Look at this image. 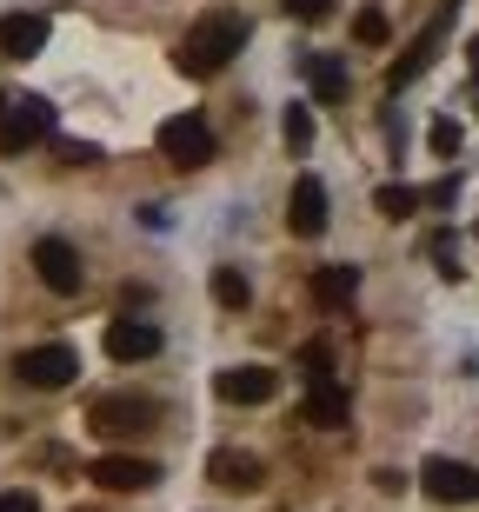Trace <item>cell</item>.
<instances>
[{
  "label": "cell",
  "mask_w": 479,
  "mask_h": 512,
  "mask_svg": "<svg viewBox=\"0 0 479 512\" xmlns=\"http://www.w3.org/2000/svg\"><path fill=\"white\" fill-rule=\"evenodd\" d=\"M60 160H67V167H94L100 147H87V140H60Z\"/></svg>",
  "instance_id": "obj_24"
},
{
  "label": "cell",
  "mask_w": 479,
  "mask_h": 512,
  "mask_svg": "<svg viewBox=\"0 0 479 512\" xmlns=\"http://www.w3.org/2000/svg\"><path fill=\"white\" fill-rule=\"evenodd\" d=\"M160 419V406L147 393H100L94 406H87V426L94 433H147Z\"/></svg>",
  "instance_id": "obj_2"
},
{
  "label": "cell",
  "mask_w": 479,
  "mask_h": 512,
  "mask_svg": "<svg viewBox=\"0 0 479 512\" xmlns=\"http://www.w3.org/2000/svg\"><path fill=\"white\" fill-rule=\"evenodd\" d=\"M160 353V326L154 320H114L107 326V360H120V366H140V360H154Z\"/></svg>",
  "instance_id": "obj_10"
},
{
  "label": "cell",
  "mask_w": 479,
  "mask_h": 512,
  "mask_svg": "<svg viewBox=\"0 0 479 512\" xmlns=\"http://www.w3.org/2000/svg\"><path fill=\"white\" fill-rule=\"evenodd\" d=\"M440 40H446V14L433 20V27H426V34L413 40V54H406L400 67H393V87H406L413 74H426V67H433V54H440Z\"/></svg>",
  "instance_id": "obj_16"
},
{
  "label": "cell",
  "mask_w": 479,
  "mask_h": 512,
  "mask_svg": "<svg viewBox=\"0 0 479 512\" xmlns=\"http://www.w3.org/2000/svg\"><path fill=\"white\" fill-rule=\"evenodd\" d=\"M420 493L440 499V506H473L479 499V466H466V459H426Z\"/></svg>",
  "instance_id": "obj_6"
},
{
  "label": "cell",
  "mask_w": 479,
  "mask_h": 512,
  "mask_svg": "<svg viewBox=\"0 0 479 512\" xmlns=\"http://www.w3.org/2000/svg\"><path fill=\"white\" fill-rule=\"evenodd\" d=\"M0 114H7V94H0Z\"/></svg>",
  "instance_id": "obj_27"
},
{
  "label": "cell",
  "mask_w": 479,
  "mask_h": 512,
  "mask_svg": "<svg viewBox=\"0 0 479 512\" xmlns=\"http://www.w3.org/2000/svg\"><path fill=\"white\" fill-rule=\"evenodd\" d=\"M14 373H20V386H40V393H60V386L80 373V353L74 346H60V340H47V346H27L14 360Z\"/></svg>",
  "instance_id": "obj_3"
},
{
  "label": "cell",
  "mask_w": 479,
  "mask_h": 512,
  "mask_svg": "<svg viewBox=\"0 0 479 512\" xmlns=\"http://www.w3.org/2000/svg\"><path fill=\"white\" fill-rule=\"evenodd\" d=\"M307 147H313V114L300 100V107H287V153H307Z\"/></svg>",
  "instance_id": "obj_20"
},
{
  "label": "cell",
  "mask_w": 479,
  "mask_h": 512,
  "mask_svg": "<svg viewBox=\"0 0 479 512\" xmlns=\"http://www.w3.org/2000/svg\"><path fill=\"white\" fill-rule=\"evenodd\" d=\"M386 34H393V27H386V14H373V7H366V14H353V40H360V47H386Z\"/></svg>",
  "instance_id": "obj_21"
},
{
  "label": "cell",
  "mask_w": 479,
  "mask_h": 512,
  "mask_svg": "<svg viewBox=\"0 0 479 512\" xmlns=\"http://www.w3.org/2000/svg\"><path fill=\"white\" fill-rule=\"evenodd\" d=\"M207 479H213V486H227V493H253V486L267 479V466H260L253 453H233V446H220V453L207 459Z\"/></svg>",
  "instance_id": "obj_12"
},
{
  "label": "cell",
  "mask_w": 479,
  "mask_h": 512,
  "mask_svg": "<svg viewBox=\"0 0 479 512\" xmlns=\"http://www.w3.org/2000/svg\"><path fill=\"white\" fill-rule=\"evenodd\" d=\"M247 14H233V7H220V14H207L200 20V27H193L187 34V47H180V67H187V74H220V67H227L233 54H240V47H247Z\"/></svg>",
  "instance_id": "obj_1"
},
{
  "label": "cell",
  "mask_w": 479,
  "mask_h": 512,
  "mask_svg": "<svg viewBox=\"0 0 479 512\" xmlns=\"http://www.w3.org/2000/svg\"><path fill=\"white\" fill-rule=\"evenodd\" d=\"M47 47V14H0V54L7 60H34Z\"/></svg>",
  "instance_id": "obj_13"
},
{
  "label": "cell",
  "mask_w": 479,
  "mask_h": 512,
  "mask_svg": "<svg viewBox=\"0 0 479 512\" xmlns=\"http://www.w3.org/2000/svg\"><path fill=\"white\" fill-rule=\"evenodd\" d=\"M47 133H54V107L40 94L7 100V114H0V153H27L34 140H47Z\"/></svg>",
  "instance_id": "obj_4"
},
{
  "label": "cell",
  "mask_w": 479,
  "mask_h": 512,
  "mask_svg": "<svg viewBox=\"0 0 479 512\" xmlns=\"http://www.w3.org/2000/svg\"><path fill=\"white\" fill-rule=\"evenodd\" d=\"M346 413H353V406H346V393L333 380H313L307 399H300V426H326V433H333V426H346Z\"/></svg>",
  "instance_id": "obj_14"
},
{
  "label": "cell",
  "mask_w": 479,
  "mask_h": 512,
  "mask_svg": "<svg viewBox=\"0 0 479 512\" xmlns=\"http://www.w3.org/2000/svg\"><path fill=\"white\" fill-rule=\"evenodd\" d=\"M287 227L300 233V240H320V233H326V180H320V173H300V180H293Z\"/></svg>",
  "instance_id": "obj_9"
},
{
  "label": "cell",
  "mask_w": 479,
  "mask_h": 512,
  "mask_svg": "<svg viewBox=\"0 0 479 512\" xmlns=\"http://www.w3.org/2000/svg\"><path fill=\"white\" fill-rule=\"evenodd\" d=\"M34 273L54 286V293H80V286H87V266H80V253L67 247V240H54V233H47V240H34Z\"/></svg>",
  "instance_id": "obj_8"
},
{
  "label": "cell",
  "mask_w": 479,
  "mask_h": 512,
  "mask_svg": "<svg viewBox=\"0 0 479 512\" xmlns=\"http://www.w3.org/2000/svg\"><path fill=\"white\" fill-rule=\"evenodd\" d=\"M293 20H307V27H320V20H333V0H280Z\"/></svg>",
  "instance_id": "obj_22"
},
{
  "label": "cell",
  "mask_w": 479,
  "mask_h": 512,
  "mask_svg": "<svg viewBox=\"0 0 479 512\" xmlns=\"http://www.w3.org/2000/svg\"><path fill=\"white\" fill-rule=\"evenodd\" d=\"M466 54H473V67H479V40H473V47H466Z\"/></svg>",
  "instance_id": "obj_26"
},
{
  "label": "cell",
  "mask_w": 479,
  "mask_h": 512,
  "mask_svg": "<svg viewBox=\"0 0 479 512\" xmlns=\"http://www.w3.org/2000/svg\"><path fill=\"white\" fill-rule=\"evenodd\" d=\"M426 140H433V153H440V160H453V153H460V127H453V120H433V133H426Z\"/></svg>",
  "instance_id": "obj_23"
},
{
  "label": "cell",
  "mask_w": 479,
  "mask_h": 512,
  "mask_svg": "<svg viewBox=\"0 0 479 512\" xmlns=\"http://www.w3.org/2000/svg\"><path fill=\"white\" fill-rule=\"evenodd\" d=\"M0 512H40L34 493H0Z\"/></svg>",
  "instance_id": "obj_25"
},
{
  "label": "cell",
  "mask_w": 479,
  "mask_h": 512,
  "mask_svg": "<svg viewBox=\"0 0 479 512\" xmlns=\"http://www.w3.org/2000/svg\"><path fill=\"white\" fill-rule=\"evenodd\" d=\"M94 486H107V493H140V486H154L160 479V466L154 459H127V453H107V459H94Z\"/></svg>",
  "instance_id": "obj_11"
},
{
  "label": "cell",
  "mask_w": 479,
  "mask_h": 512,
  "mask_svg": "<svg viewBox=\"0 0 479 512\" xmlns=\"http://www.w3.org/2000/svg\"><path fill=\"white\" fill-rule=\"evenodd\" d=\"M313 300H320L326 313L353 306L360 300V266H320V273H313Z\"/></svg>",
  "instance_id": "obj_15"
},
{
  "label": "cell",
  "mask_w": 479,
  "mask_h": 512,
  "mask_svg": "<svg viewBox=\"0 0 479 512\" xmlns=\"http://www.w3.org/2000/svg\"><path fill=\"white\" fill-rule=\"evenodd\" d=\"M213 393L227 406H267L280 393V373L273 366H227V373H213Z\"/></svg>",
  "instance_id": "obj_7"
},
{
  "label": "cell",
  "mask_w": 479,
  "mask_h": 512,
  "mask_svg": "<svg viewBox=\"0 0 479 512\" xmlns=\"http://www.w3.org/2000/svg\"><path fill=\"white\" fill-rule=\"evenodd\" d=\"M213 300L227 306V313H247L253 306V280L240 273V266H213Z\"/></svg>",
  "instance_id": "obj_17"
},
{
  "label": "cell",
  "mask_w": 479,
  "mask_h": 512,
  "mask_svg": "<svg viewBox=\"0 0 479 512\" xmlns=\"http://www.w3.org/2000/svg\"><path fill=\"white\" fill-rule=\"evenodd\" d=\"M373 207H380L386 220H413V207H420V193H413V187H380V193H373Z\"/></svg>",
  "instance_id": "obj_19"
},
{
  "label": "cell",
  "mask_w": 479,
  "mask_h": 512,
  "mask_svg": "<svg viewBox=\"0 0 479 512\" xmlns=\"http://www.w3.org/2000/svg\"><path fill=\"white\" fill-rule=\"evenodd\" d=\"M307 80H313V94L333 107V100H346V67L333 54H307Z\"/></svg>",
  "instance_id": "obj_18"
},
{
  "label": "cell",
  "mask_w": 479,
  "mask_h": 512,
  "mask_svg": "<svg viewBox=\"0 0 479 512\" xmlns=\"http://www.w3.org/2000/svg\"><path fill=\"white\" fill-rule=\"evenodd\" d=\"M160 153H167L173 167H207V160H213V127L200 114L160 120Z\"/></svg>",
  "instance_id": "obj_5"
}]
</instances>
